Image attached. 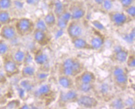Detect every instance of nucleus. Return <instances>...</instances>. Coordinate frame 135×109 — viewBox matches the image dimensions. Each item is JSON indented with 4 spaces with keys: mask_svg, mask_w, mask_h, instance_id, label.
<instances>
[{
    "mask_svg": "<svg viewBox=\"0 0 135 109\" xmlns=\"http://www.w3.org/2000/svg\"><path fill=\"white\" fill-rule=\"evenodd\" d=\"M84 70V64L75 56L69 57L64 60L58 66L59 74L68 75L75 78Z\"/></svg>",
    "mask_w": 135,
    "mask_h": 109,
    "instance_id": "f257e3e1",
    "label": "nucleus"
},
{
    "mask_svg": "<svg viewBox=\"0 0 135 109\" xmlns=\"http://www.w3.org/2000/svg\"><path fill=\"white\" fill-rule=\"evenodd\" d=\"M33 94L37 99L49 104L52 103L56 97V94L51 85L46 82L39 85Z\"/></svg>",
    "mask_w": 135,
    "mask_h": 109,
    "instance_id": "f03ea898",
    "label": "nucleus"
},
{
    "mask_svg": "<svg viewBox=\"0 0 135 109\" xmlns=\"http://www.w3.org/2000/svg\"><path fill=\"white\" fill-rule=\"evenodd\" d=\"M14 25L17 34L21 37H26L32 34L35 29V21L26 17L18 19Z\"/></svg>",
    "mask_w": 135,
    "mask_h": 109,
    "instance_id": "7ed1b4c3",
    "label": "nucleus"
},
{
    "mask_svg": "<svg viewBox=\"0 0 135 109\" xmlns=\"http://www.w3.org/2000/svg\"><path fill=\"white\" fill-rule=\"evenodd\" d=\"M108 16L111 23L116 27H123L133 20L125 13L121 12L109 11Z\"/></svg>",
    "mask_w": 135,
    "mask_h": 109,
    "instance_id": "20e7f679",
    "label": "nucleus"
},
{
    "mask_svg": "<svg viewBox=\"0 0 135 109\" xmlns=\"http://www.w3.org/2000/svg\"><path fill=\"white\" fill-rule=\"evenodd\" d=\"M79 96V92L75 89L61 91L58 98V104L63 107L70 104L76 103Z\"/></svg>",
    "mask_w": 135,
    "mask_h": 109,
    "instance_id": "39448f33",
    "label": "nucleus"
},
{
    "mask_svg": "<svg viewBox=\"0 0 135 109\" xmlns=\"http://www.w3.org/2000/svg\"><path fill=\"white\" fill-rule=\"evenodd\" d=\"M20 66L13 60L12 56H4L3 61V69L7 78H12L20 74Z\"/></svg>",
    "mask_w": 135,
    "mask_h": 109,
    "instance_id": "423d86ee",
    "label": "nucleus"
},
{
    "mask_svg": "<svg viewBox=\"0 0 135 109\" xmlns=\"http://www.w3.org/2000/svg\"><path fill=\"white\" fill-rule=\"evenodd\" d=\"M65 30L70 40L82 37L84 33V27L81 20H71Z\"/></svg>",
    "mask_w": 135,
    "mask_h": 109,
    "instance_id": "0eeeda50",
    "label": "nucleus"
},
{
    "mask_svg": "<svg viewBox=\"0 0 135 109\" xmlns=\"http://www.w3.org/2000/svg\"><path fill=\"white\" fill-rule=\"evenodd\" d=\"M33 56L34 63L39 67V70L50 71V58L45 52L40 49L37 50Z\"/></svg>",
    "mask_w": 135,
    "mask_h": 109,
    "instance_id": "6e6552de",
    "label": "nucleus"
},
{
    "mask_svg": "<svg viewBox=\"0 0 135 109\" xmlns=\"http://www.w3.org/2000/svg\"><path fill=\"white\" fill-rule=\"evenodd\" d=\"M68 11L71 14V20H82L86 15V9L84 4L78 1L73 2L70 5Z\"/></svg>",
    "mask_w": 135,
    "mask_h": 109,
    "instance_id": "1a4fd4ad",
    "label": "nucleus"
},
{
    "mask_svg": "<svg viewBox=\"0 0 135 109\" xmlns=\"http://www.w3.org/2000/svg\"><path fill=\"white\" fill-rule=\"evenodd\" d=\"M76 103L81 108H94L98 106L99 102L93 96L87 94H82L79 95Z\"/></svg>",
    "mask_w": 135,
    "mask_h": 109,
    "instance_id": "9d476101",
    "label": "nucleus"
},
{
    "mask_svg": "<svg viewBox=\"0 0 135 109\" xmlns=\"http://www.w3.org/2000/svg\"><path fill=\"white\" fill-rule=\"evenodd\" d=\"M18 36L14 25L12 23L3 25L0 27V37L6 41H13Z\"/></svg>",
    "mask_w": 135,
    "mask_h": 109,
    "instance_id": "9b49d317",
    "label": "nucleus"
},
{
    "mask_svg": "<svg viewBox=\"0 0 135 109\" xmlns=\"http://www.w3.org/2000/svg\"><path fill=\"white\" fill-rule=\"evenodd\" d=\"M33 38L36 43L41 46H45L51 41L52 36L50 32H45L35 29L32 33Z\"/></svg>",
    "mask_w": 135,
    "mask_h": 109,
    "instance_id": "f8f14e48",
    "label": "nucleus"
},
{
    "mask_svg": "<svg viewBox=\"0 0 135 109\" xmlns=\"http://www.w3.org/2000/svg\"><path fill=\"white\" fill-rule=\"evenodd\" d=\"M112 81L116 88L124 91L128 88L129 85V76L128 72L125 71L121 73L112 75Z\"/></svg>",
    "mask_w": 135,
    "mask_h": 109,
    "instance_id": "ddd939ff",
    "label": "nucleus"
},
{
    "mask_svg": "<svg viewBox=\"0 0 135 109\" xmlns=\"http://www.w3.org/2000/svg\"><path fill=\"white\" fill-rule=\"evenodd\" d=\"M74 81L75 83L94 84L97 81V77L93 72L84 70L74 78Z\"/></svg>",
    "mask_w": 135,
    "mask_h": 109,
    "instance_id": "4468645a",
    "label": "nucleus"
},
{
    "mask_svg": "<svg viewBox=\"0 0 135 109\" xmlns=\"http://www.w3.org/2000/svg\"><path fill=\"white\" fill-rule=\"evenodd\" d=\"M129 52L128 50L122 47H117L111 56V59L114 63L119 64L125 63Z\"/></svg>",
    "mask_w": 135,
    "mask_h": 109,
    "instance_id": "2eb2a0df",
    "label": "nucleus"
},
{
    "mask_svg": "<svg viewBox=\"0 0 135 109\" xmlns=\"http://www.w3.org/2000/svg\"><path fill=\"white\" fill-rule=\"evenodd\" d=\"M57 80L59 85L65 90L75 89L74 78L70 76L63 74H59Z\"/></svg>",
    "mask_w": 135,
    "mask_h": 109,
    "instance_id": "dca6fc26",
    "label": "nucleus"
},
{
    "mask_svg": "<svg viewBox=\"0 0 135 109\" xmlns=\"http://www.w3.org/2000/svg\"><path fill=\"white\" fill-rule=\"evenodd\" d=\"M71 20V14L68 9L58 17H57L56 26L61 30L66 29L68 24Z\"/></svg>",
    "mask_w": 135,
    "mask_h": 109,
    "instance_id": "f3484780",
    "label": "nucleus"
},
{
    "mask_svg": "<svg viewBox=\"0 0 135 109\" xmlns=\"http://www.w3.org/2000/svg\"><path fill=\"white\" fill-rule=\"evenodd\" d=\"M71 43L75 48L80 50H93L89 42L82 37L71 40Z\"/></svg>",
    "mask_w": 135,
    "mask_h": 109,
    "instance_id": "a211bd4d",
    "label": "nucleus"
},
{
    "mask_svg": "<svg viewBox=\"0 0 135 109\" xmlns=\"http://www.w3.org/2000/svg\"><path fill=\"white\" fill-rule=\"evenodd\" d=\"M37 70L33 65H24L20 70V74L22 78L33 79L36 74Z\"/></svg>",
    "mask_w": 135,
    "mask_h": 109,
    "instance_id": "6ab92c4d",
    "label": "nucleus"
},
{
    "mask_svg": "<svg viewBox=\"0 0 135 109\" xmlns=\"http://www.w3.org/2000/svg\"><path fill=\"white\" fill-rule=\"evenodd\" d=\"M37 84L35 80L32 79H22L19 82V86L22 88L27 94L32 93L36 89Z\"/></svg>",
    "mask_w": 135,
    "mask_h": 109,
    "instance_id": "aec40b11",
    "label": "nucleus"
},
{
    "mask_svg": "<svg viewBox=\"0 0 135 109\" xmlns=\"http://www.w3.org/2000/svg\"><path fill=\"white\" fill-rule=\"evenodd\" d=\"M50 75L49 71H45L43 70H37L35 77L33 80H35L37 85H40L46 82V80L48 79Z\"/></svg>",
    "mask_w": 135,
    "mask_h": 109,
    "instance_id": "412c9836",
    "label": "nucleus"
},
{
    "mask_svg": "<svg viewBox=\"0 0 135 109\" xmlns=\"http://www.w3.org/2000/svg\"><path fill=\"white\" fill-rule=\"evenodd\" d=\"M95 84H85L81 83H75V89L79 92L87 94L95 90Z\"/></svg>",
    "mask_w": 135,
    "mask_h": 109,
    "instance_id": "4be33fe9",
    "label": "nucleus"
},
{
    "mask_svg": "<svg viewBox=\"0 0 135 109\" xmlns=\"http://www.w3.org/2000/svg\"><path fill=\"white\" fill-rule=\"evenodd\" d=\"M43 19L49 29L53 28L56 26L57 18L53 11L47 13Z\"/></svg>",
    "mask_w": 135,
    "mask_h": 109,
    "instance_id": "5701e85b",
    "label": "nucleus"
},
{
    "mask_svg": "<svg viewBox=\"0 0 135 109\" xmlns=\"http://www.w3.org/2000/svg\"><path fill=\"white\" fill-rule=\"evenodd\" d=\"M25 55H26V52H25L21 49L19 48L16 50L12 56L13 60L18 65V66H21L23 65Z\"/></svg>",
    "mask_w": 135,
    "mask_h": 109,
    "instance_id": "b1692460",
    "label": "nucleus"
},
{
    "mask_svg": "<svg viewBox=\"0 0 135 109\" xmlns=\"http://www.w3.org/2000/svg\"><path fill=\"white\" fill-rule=\"evenodd\" d=\"M89 43L90 44L93 50H98L104 45V39L103 37L97 35L91 39Z\"/></svg>",
    "mask_w": 135,
    "mask_h": 109,
    "instance_id": "393cba45",
    "label": "nucleus"
},
{
    "mask_svg": "<svg viewBox=\"0 0 135 109\" xmlns=\"http://www.w3.org/2000/svg\"><path fill=\"white\" fill-rule=\"evenodd\" d=\"M12 17L8 11L0 10V26L12 23Z\"/></svg>",
    "mask_w": 135,
    "mask_h": 109,
    "instance_id": "a878e982",
    "label": "nucleus"
},
{
    "mask_svg": "<svg viewBox=\"0 0 135 109\" xmlns=\"http://www.w3.org/2000/svg\"><path fill=\"white\" fill-rule=\"evenodd\" d=\"M109 108L122 109L125 108L123 99L120 97H115L111 99V102L109 104Z\"/></svg>",
    "mask_w": 135,
    "mask_h": 109,
    "instance_id": "bb28decb",
    "label": "nucleus"
},
{
    "mask_svg": "<svg viewBox=\"0 0 135 109\" xmlns=\"http://www.w3.org/2000/svg\"><path fill=\"white\" fill-rule=\"evenodd\" d=\"M99 91L100 94L105 98H109L111 95L112 86L108 83L104 82L100 85L99 87Z\"/></svg>",
    "mask_w": 135,
    "mask_h": 109,
    "instance_id": "cd10ccee",
    "label": "nucleus"
},
{
    "mask_svg": "<svg viewBox=\"0 0 135 109\" xmlns=\"http://www.w3.org/2000/svg\"><path fill=\"white\" fill-rule=\"evenodd\" d=\"M68 9L66 8V6L60 1H57L55 3V7L54 9V13L55 14L56 18L60 16L64 12Z\"/></svg>",
    "mask_w": 135,
    "mask_h": 109,
    "instance_id": "c85d7f7f",
    "label": "nucleus"
},
{
    "mask_svg": "<svg viewBox=\"0 0 135 109\" xmlns=\"http://www.w3.org/2000/svg\"><path fill=\"white\" fill-rule=\"evenodd\" d=\"M10 47L8 44L7 41L0 39V56H4L9 53Z\"/></svg>",
    "mask_w": 135,
    "mask_h": 109,
    "instance_id": "c756f323",
    "label": "nucleus"
},
{
    "mask_svg": "<svg viewBox=\"0 0 135 109\" xmlns=\"http://www.w3.org/2000/svg\"><path fill=\"white\" fill-rule=\"evenodd\" d=\"M21 105V102L20 99H13L7 102L5 107L8 109L19 108Z\"/></svg>",
    "mask_w": 135,
    "mask_h": 109,
    "instance_id": "7c9ffc66",
    "label": "nucleus"
},
{
    "mask_svg": "<svg viewBox=\"0 0 135 109\" xmlns=\"http://www.w3.org/2000/svg\"><path fill=\"white\" fill-rule=\"evenodd\" d=\"M35 29L45 32H50L49 29L46 25L43 19L40 18H38L36 21H35Z\"/></svg>",
    "mask_w": 135,
    "mask_h": 109,
    "instance_id": "2f4dec72",
    "label": "nucleus"
},
{
    "mask_svg": "<svg viewBox=\"0 0 135 109\" xmlns=\"http://www.w3.org/2000/svg\"><path fill=\"white\" fill-rule=\"evenodd\" d=\"M127 65L128 68L130 69H133L135 68V55L134 53L132 52L129 53L128 56L125 62Z\"/></svg>",
    "mask_w": 135,
    "mask_h": 109,
    "instance_id": "473e14b6",
    "label": "nucleus"
},
{
    "mask_svg": "<svg viewBox=\"0 0 135 109\" xmlns=\"http://www.w3.org/2000/svg\"><path fill=\"white\" fill-rule=\"evenodd\" d=\"M13 5V0H0V10L8 11Z\"/></svg>",
    "mask_w": 135,
    "mask_h": 109,
    "instance_id": "72a5a7b5",
    "label": "nucleus"
},
{
    "mask_svg": "<svg viewBox=\"0 0 135 109\" xmlns=\"http://www.w3.org/2000/svg\"><path fill=\"white\" fill-rule=\"evenodd\" d=\"M134 28H132L130 32L125 35L124 39L126 42L129 44H133L134 41V36H135Z\"/></svg>",
    "mask_w": 135,
    "mask_h": 109,
    "instance_id": "f704fd0d",
    "label": "nucleus"
},
{
    "mask_svg": "<svg viewBox=\"0 0 135 109\" xmlns=\"http://www.w3.org/2000/svg\"><path fill=\"white\" fill-rule=\"evenodd\" d=\"M125 13L129 15L130 17L133 20L135 18V7L132 4L128 7L124 8Z\"/></svg>",
    "mask_w": 135,
    "mask_h": 109,
    "instance_id": "c9c22d12",
    "label": "nucleus"
},
{
    "mask_svg": "<svg viewBox=\"0 0 135 109\" xmlns=\"http://www.w3.org/2000/svg\"><path fill=\"white\" fill-rule=\"evenodd\" d=\"M123 100L125 108H133L134 107V99L132 97H128Z\"/></svg>",
    "mask_w": 135,
    "mask_h": 109,
    "instance_id": "e433bc0d",
    "label": "nucleus"
},
{
    "mask_svg": "<svg viewBox=\"0 0 135 109\" xmlns=\"http://www.w3.org/2000/svg\"><path fill=\"white\" fill-rule=\"evenodd\" d=\"M34 63L33 56L29 52H26V55H25V60L23 63V66L24 65H32V63Z\"/></svg>",
    "mask_w": 135,
    "mask_h": 109,
    "instance_id": "4c0bfd02",
    "label": "nucleus"
},
{
    "mask_svg": "<svg viewBox=\"0 0 135 109\" xmlns=\"http://www.w3.org/2000/svg\"><path fill=\"white\" fill-rule=\"evenodd\" d=\"M103 8L105 11H111L113 7V1L112 0H104L102 3Z\"/></svg>",
    "mask_w": 135,
    "mask_h": 109,
    "instance_id": "58836bf2",
    "label": "nucleus"
},
{
    "mask_svg": "<svg viewBox=\"0 0 135 109\" xmlns=\"http://www.w3.org/2000/svg\"><path fill=\"white\" fill-rule=\"evenodd\" d=\"M91 24L93 25V26L98 30L104 32L106 30V28L104 25L101 23L100 21L98 20H94L91 21Z\"/></svg>",
    "mask_w": 135,
    "mask_h": 109,
    "instance_id": "ea45409f",
    "label": "nucleus"
},
{
    "mask_svg": "<svg viewBox=\"0 0 135 109\" xmlns=\"http://www.w3.org/2000/svg\"><path fill=\"white\" fill-rule=\"evenodd\" d=\"M118 1L120 3L122 6L124 8L128 7L129 6L133 4L134 2V0H118Z\"/></svg>",
    "mask_w": 135,
    "mask_h": 109,
    "instance_id": "a19ab883",
    "label": "nucleus"
},
{
    "mask_svg": "<svg viewBox=\"0 0 135 109\" xmlns=\"http://www.w3.org/2000/svg\"><path fill=\"white\" fill-rule=\"evenodd\" d=\"M41 0H25L26 3L31 6H37L40 2Z\"/></svg>",
    "mask_w": 135,
    "mask_h": 109,
    "instance_id": "79ce46f5",
    "label": "nucleus"
},
{
    "mask_svg": "<svg viewBox=\"0 0 135 109\" xmlns=\"http://www.w3.org/2000/svg\"><path fill=\"white\" fill-rule=\"evenodd\" d=\"M18 92L19 96L21 99L24 98L26 94H27V92L25 91L22 88H21L20 86H19V87L18 89Z\"/></svg>",
    "mask_w": 135,
    "mask_h": 109,
    "instance_id": "37998d69",
    "label": "nucleus"
},
{
    "mask_svg": "<svg viewBox=\"0 0 135 109\" xmlns=\"http://www.w3.org/2000/svg\"><path fill=\"white\" fill-rule=\"evenodd\" d=\"M7 77L4 72H2L0 71V83L4 84L7 81Z\"/></svg>",
    "mask_w": 135,
    "mask_h": 109,
    "instance_id": "c03bdc74",
    "label": "nucleus"
},
{
    "mask_svg": "<svg viewBox=\"0 0 135 109\" xmlns=\"http://www.w3.org/2000/svg\"><path fill=\"white\" fill-rule=\"evenodd\" d=\"M95 3L96 4H97L98 5H99V6H101L102 5V3L103 2V1L104 0H94Z\"/></svg>",
    "mask_w": 135,
    "mask_h": 109,
    "instance_id": "a18cd8bd",
    "label": "nucleus"
},
{
    "mask_svg": "<svg viewBox=\"0 0 135 109\" xmlns=\"http://www.w3.org/2000/svg\"><path fill=\"white\" fill-rule=\"evenodd\" d=\"M19 108H26V109H28V108H30V107L28 105L25 104H23V105H21V106Z\"/></svg>",
    "mask_w": 135,
    "mask_h": 109,
    "instance_id": "49530a36",
    "label": "nucleus"
},
{
    "mask_svg": "<svg viewBox=\"0 0 135 109\" xmlns=\"http://www.w3.org/2000/svg\"><path fill=\"white\" fill-rule=\"evenodd\" d=\"M67 1L73 2H74V1H78V0H67Z\"/></svg>",
    "mask_w": 135,
    "mask_h": 109,
    "instance_id": "de8ad7c7",
    "label": "nucleus"
},
{
    "mask_svg": "<svg viewBox=\"0 0 135 109\" xmlns=\"http://www.w3.org/2000/svg\"><path fill=\"white\" fill-rule=\"evenodd\" d=\"M20 1H22V0H20Z\"/></svg>",
    "mask_w": 135,
    "mask_h": 109,
    "instance_id": "09e8293b",
    "label": "nucleus"
}]
</instances>
